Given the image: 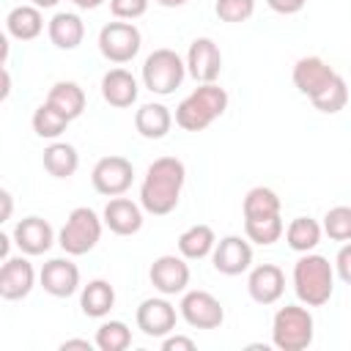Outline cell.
I'll return each mask as SVG.
<instances>
[{"label": "cell", "mask_w": 351, "mask_h": 351, "mask_svg": "<svg viewBox=\"0 0 351 351\" xmlns=\"http://www.w3.org/2000/svg\"><path fill=\"white\" fill-rule=\"evenodd\" d=\"M110 11L115 19H137L148 11V0H110Z\"/></svg>", "instance_id": "cell-36"}, {"label": "cell", "mask_w": 351, "mask_h": 351, "mask_svg": "<svg viewBox=\"0 0 351 351\" xmlns=\"http://www.w3.org/2000/svg\"><path fill=\"white\" fill-rule=\"evenodd\" d=\"M324 233L332 241H351V206H335L324 217Z\"/></svg>", "instance_id": "cell-34"}, {"label": "cell", "mask_w": 351, "mask_h": 351, "mask_svg": "<svg viewBox=\"0 0 351 351\" xmlns=\"http://www.w3.org/2000/svg\"><path fill=\"white\" fill-rule=\"evenodd\" d=\"M11 236H14V244L25 255H44L52 247V241H55L52 225L47 219H41V217H25V219H19Z\"/></svg>", "instance_id": "cell-17"}, {"label": "cell", "mask_w": 351, "mask_h": 351, "mask_svg": "<svg viewBox=\"0 0 351 351\" xmlns=\"http://www.w3.org/2000/svg\"><path fill=\"white\" fill-rule=\"evenodd\" d=\"M137 329L148 337H167L176 329V307L167 299H145L137 307Z\"/></svg>", "instance_id": "cell-15"}, {"label": "cell", "mask_w": 351, "mask_h": 351, "mask_svg": "<svg viewBox=\"0 0 351 351\" xmlns=\"http://www.w3.org/2000/svg\"><path fill=\"white\" fill-rule=\"evenodd\" d=\"M38 282L49 296L66 299V296L77 293V288H80V269L69 258H52L41 266Z\"/></svg>", "instance_id": "cell-14"}, {"label": "cell", "mask_w": 351, "mask_h": 351, "mask_svg": "<svg viewBox=\"0 0 351 351\" xmlns=\"http://www.w3.org/2000/svg\"><path fill=\"white\" fill-rule=\"evenodd\" d=\"M173 126V115L165 104L159 101H148L134 112V129L145 137V140H162Z\"/></svg>", "instance_id": "cell-22"}, {"label": "cell", "mask_w": 351, "mask_h": 351, "mask_svg": "<svg viewBox=\"0 0 351 351\" xmlns=\"http://www.w3.org/2000/svg\"><path fill=\"white\" fill-rule=\"evenodd\" d=\"M217 247V236L208 225H192L178 236V252L186 261H200L206 255H211Z\"/></svg>", "instance_id": "cell-26"}, {"label": "cell", "mask_w": 351, "mask_h": 351, "mask_svg": "<svg viewBox=\"0 0 351 351\" xmlns=\"http://www.w3.org/2000/svg\"><path fill=\"white\" fill-rule=\"evenodd\" d=\"M225 110H228V90L219 88L217 82H203L186 99H181V104L176 107V123L184 132H203Z\"/></svg>", "instance_id": "cell-3"}, {"label": "cell", "mask_w": 351, "mask_h": 351, "mask_svg": "<svg viewBox=\"0 0 351 351\" xmlns=\"http://www.w3.org/2000/svg\"><path fill=\"white\" fill-rule=\"evenodd\" d=\"M137 93H140V85L134 74L126 69H110L101 77V96L110 107H118V110L132 107L137 101Z\"/></svg>", "instance_id": "cell-20"}, {"label": "cell", "mask_w": 351, "mask_h": 351, "mask_svg": "<svg viewBox=\"0 0 351 351\" xmlns=\"http://www.w3.org/2000/svg\"><path fill=\"white\" fill-rule=\"evenodd\" d=\"M148 277H151V285L165 293V296H176V293H184L186 285H189V266L184 261V255H159L151 269H148Z\"/></svg>", "instance_id": "cell-10"}, {"label": "cell", "mask_w": 351, "mask_h": 351, "mask_svg": "<svg viewBox=\"0 0 351 351\" xmlns=\"http://www.w3.org/2000/svg\"><path fill=\"white\" fill-rule=\"evenodd\" d=\"M5 30L16 41H33L44 30V16L38 5H16L5 16Z\"/></svg>", "instance_id": "cell-23"}, {"label": "cell", "mask_w": 351, "mask_h": 351, "mask_svg": "<svg viewBox=\"0 0 351 351\" xmlns=\"http://www.w3.org/2000/svg\"><path fill=\"white\" fill-rule=\"evenodd\" d=\"M159 5H165V8H181V5H186L189 0H156Z\"/></svg>", "instance_id": "cell-45"}, {"label": "cell", "mask_w": 351, "mask_h": 351, "mask_svg": "<svg viewBox=\"0 0 351 351\" xmlns=\"http://www.w3.org/2000/svg\"><path fill=\"white\" fill-rule=\"evenodd\" d=\"M162 351H195V340L184 335H167L162 340Z\"/></svg>", "instance_id": "cell-38"}, {"label": "cell", "mask_w": 351, "mask_h": 351, "mask_svg": "<svg viewBox=\"0 0 351 351\" xmlns=\"http://www.w3.org/2000/svg\"><path fill=\"white\" fill-rule=\"evenodd\" d=\"M47 33H49V41L58 47V49H77L82 44V36H85V25L77 14L71 11H58L49 25H47Z\"/></svg>", "instance_id": "cell-21"}, {"label": "cell", "mask_w": 351, "mask_h": 351, "mask_svg": "<svg viewBox=\"0 0 351 351\" xmlns=\"http://www.w3.org/2000/svg\"><path fill=\"white\" fill-rule=\"evenodd\" d=\"M77 8H82V11H93V8H99L104 0H71Z\"/></svg>", "instance_id": "cell-42"}, {"label": "cell", "mask_w": 351, "mask_h": 351, "mask_svg": "<svg viewBox=\"0 0 351 351\" xmlns=\"http://www.w3.org/2000/svg\"><path fill=\"white\" fill-rule=\"evenodd\" d=\"M181 318L195 329H217L225 321L219 299L208 291H186L181 296Z\"/></svg>", "instance_id": "cell-9"}, {"label": "cell", "mask_w": 351, "mask_h": 351, "mask_svg": "<svg viewBox=\"0 0 351 351\" xmlns=\"http://www.w3.org/2000/svg\"><path fill=\"white\" fill-rule=\"evenodd\" d=\"M247 291L258 304H274L285 293V274L274 263H261L247 277Z\"/></svg>", "instance_id": "cell-18"}, {"label": "cell", "mask_w": 351, "mask_h": 351, "mask_svg": "<svg viewBox=\"0 0 351 351\" xmlns=\"http://www.w3.org/2000/svg\"><path fill=\"white\" fill-rule=\"evenodd\" d=\"M335 271H337V277H340L346 285H351V241H346V244L340 247V252H337V258H335Z\"/></svg>", "instance_id": "cell-37"}, {"label": "cell", "mask_w": 351, "mask_h": 351, "mask_svg": "<svg viewBox=\"0 0 351 351\" xmlns=\"http://www.w3.org/2000/svg\"><path fill=\"white\" fill-rule=\"evenodd\" d=\"M293 291L307 307L326 304L335 291V266L324 255L302 252V258L293 263Z\"/></svg>", "instance_id": "cell-2"}, {"label": "cell", "mask_w": 351, "mask_h": 351, "mask_svg": "<svg viewBox=\"0 0 351 351\" xmlns=\"http://www.w3.org/2000/svg\"><path fill=\"white\" fill-rule=\"evenodd\" d=\"M143 36L132 22H107L99 30V52L110 63H129L140 52Z\"/></svg>", "instance_id": "cell-7"}, {"label": "cell", "mask_w": 351, "mask_h": 351, "mask_svg": "<svg viewBox=\"0 0 351 351\" xmlns=\"http://www.w3.org/2000/svg\"><path fill=\"white\" fill-rule=\"evenodd\" d=\"M93 189L107 197L123 195L134 181V167L126 156H101L90 170Z\"/></svg>", "instance_id": "cell-8"}, {"label": "cell", "mask_w": 351, "mask_h": 351, "mask_svg": "<svg viewBox=\"0 0 351 351\" xmlns=\"http://www.w3.org/2000/svg\"><path fill=\"white\" fill-rule=\"evenodd\" d=\"M310 101H313V107H315L318 112H326V115L340 112V110L348 104V85H346V80L337 74V77H335L318 96H313Z\"/></svg>", "instance_id": "cell-33"}, {"label": "cell", "mask_w": 351, "mask_h": 351, "mask_svg": "<svg viewBox=\"0 0 351 351\" xmlns=\"http://www.w3.org/2000/svg\"><path fill=\"white\" fill-rule=\"evenodd\" d=\"M11 93V77H8V69L3 66V90H0V99H8Z\"/></svg>", "instance_id": "cell-43"}, {"label": "cell", "mask_w": 351, "mask_h": 351, "mask_svg": "<svg viewBox=\"0 0 351 351\" xmlns=\"http://www.w3.org/2000/svg\"><path fill=\"white\" fill-rule=\"evenodd\" d=\"M313 313L302 304H285L274 313L271 321V343L280 351H304L313 343Z\"/></svg>", "instance_id": "cell-4"}, {"label": "cell", "mask_w": 351, "mask_h": 351, "mask_svg": "<svg viewBox=\"0 0 351 351\" xmlns=\"http://www.w3.org/2000/svg\"><path fill=\"white\" fill-rule=\"evenodd\" d=\"M335 77H337V71H335L326 60H321V58H315V55L299 58L296 66H293V85H296V90L304 93L307 99L318 96Z\"/></svg>", "instance_id": "cell-16"}, {"label": "cell", "mask_w": 351, "mask_h": 351, "mask_svg": "<svg viewBox=\"0 0 351 351\" xmlns=\"http://www.w3.org/2000/svg\"><path fill=\"white\" fill-rule=\"evenodd\" d=\"M30 123H33V132H36L38 137H44V140H55V137H60V134L66 132V126L71 123V118H66L55 104L44 101V104L36 107Z\"/></svg>", "instance_id": "cell-29"}, {"label": "cell", "mask_w": 351, "mask_h": 351, "mask_svg": "<svg viewBox=\"0 0 351 351\" xmlns=\"http://www.w3.org/2000/svg\"><path fill=\"white\" fill-rule=\"evenodd\" d=\"M244 233H247L250 241H255L261 247H269V244L280 241V236L285 233V225H282L280 214L263 217V219H244Z\"/></svg>", "instance_id": "cell-31"}, {"label": "cell", "mask_w": 351, "mask_h": 351, "mask_svg": "<svg viewBox=\"0 0 351 351\" xmlns=\"http://www.w3.org/2000/svg\"><path fill=\"white\" fill-rule=\"evenodd\" d=\"M115 304V288L107 280H90L80 293V307L88 318H104Z\"/></svg>", "instance_id": "cell-24"}, {"label": "cell", "mask_w": 351, "mask_h": 351, "mask_svg": "<svg viewBox=\"0 0 351 351\" xmlns=\"http://www.w3.org/2000/svg\"><path fill=\"white\" fill-rule=\"evenodd\" d=\"M211 263L219 274H228V277H236L241 271L250 269L252 263V247L247 239L241 236H225L217 241L214 252H211Z\"/></svg>", "instance_id": "cell-13"}, {"label": "cell", "mask_w": 351, "mask_h": 351, "mask_svg": "<svg viewBox=\"0 0 351 351\" xmlns=\"http://www.w3.org/2000/svg\"><path fill=\"white\" fill-rule=\"evenodd\" d=\"M101 225H104V219H99V214H96L93 208L77 206V208L69 214L66 225L60 228L58 244L63 247L66 255H85V252H90V250L99 244V239H101Z\"/></svg>", "instance_id": "cell-6"}, {"label": "cell", "mask_w": 351, "mask_h": 351, "mask_svg": "<svg viewBox=\"0 0 351 351\" xmlns=\"http://www.w3.org/2000/svg\"><path fill=\"white\" fill-rule=\"evenodd\" d=\"M321 233H324V225H318L313 217H296L285 228V241L296 252H313L321 241Z\"/></svg>", "instance_id": "cell-28"}, {"label": "cell", "mask_w": 351, "mask_h": 351, "mask_svg": "<svg viewBox=\"0 0 351 351\" xmlns=\"http://www.w3.org/2000/svg\"><path fill=\"white\" fill-rule=\"evenodd\" d=\"M33 5H38V8H55L60 0H30Z\"/></svg>", "instance_id": "cell-46"}, {"label": "cell", "mask_w": 351, "mask_h": 351, "mask_svg": "<svg viewBox=\"0 0 351 351\" xmlns=\"http://www.w3.org/2000/svg\"><path fill=\"white\" fill-rule=\"evenodd\" d=\"M184 181H186V167L178 156L154 159L140 184V206L154 217L170 214L181 200Z\"/></svg>", "instance_id": "cell-1"}, {"label": "cell", "mask_w": 351, "mask_h": 351, "mask_svg": "<svg viewBox=\"0 0 351 351\" xmlns=\"http://www.w3.org/2000/svg\"><path fill=\"white\" fill-rule=\"evenodd\" d=\"M47 101L55 104L66 118H80L82 110H85V90L77 85V82H69V80H60L49 88L47 93Z\"/></svg>", "instance_id": "cell-27"}, {"label": "cell", "mask_w": 351, "mask_h": 351, "mask_svg": "<svg viewBox=\"0 0 351 351\" xmlns=\"http://www.w3.org/2000/svg\"><path fill=\"white\" fill-rule=\"evenodd\" d=\"M96 343H90V340H80V337H71V340H63L60 343V351H69V348H82V351H90Z\"/></svg>", "instance_id": "cell-40"}, {"label": "cell", "mask_w": 351, "mask_h": 351, "mask_svg": "<svg viewBox=\"0 0 351 351\" xmlns=\"http://www.w3.org/2000/svg\"><path fill=\"white\" fill-rule=\"evenodd\" d=\"M41 159H44V170L49 176H55V178H69L80 167V154L69 143H49L44 148V156Z\"/></svg>", "instance_id": "cell-25"}, {"label": "cell", "mask_w": 351, "mask_h": 351, "mask_svg": "<svg viewBox=\"0 0 351 351\" xmlns=\"http://www.w3.org/2000/svg\"><path fill=\"white\" fill-rule=\"evenodd\" d=\"M93 343L101 351H126L132 346V329L123 321H104L96 329Z\"/></svg>", "instance_id": "cell-32"}, {"label": "cell", "mask_w": 351, "mask_h": 351, "mask_svg": "<svg viewBox=\"0 0 351 351\" xmlns=\"http://www.w3.org/2000/svg\"><path fill=\"white\" fill-rule=\"evenodd\" d=\"M36 285V269L27 258L16 255V258H5L3 269H0V296L5 302H16L25 299Z\"/></svg>", "instance_id": "cell-12"}, {"label": "cell", "mask_w": 351, "mask_h": 351, "mask_svg": "<svg viewBox=\"0 0 351 351\" xmlns=\"http://www.w3.org/2000/svg\"><path fill=\"white\" fill-rule=\"evenodd\" d=\"M0 200H3V214H0V222H5V219H11V192L8 189H3L0 192Z\"/></svg>", "instance_id": "cell-41"}, {"label": "cell", "mask_w": 351, "mask_h": 351, "mask_svg": "<svg viewBox=\"0 0 351 351\" xmlns=\"http://www.w3.org/2000/svg\"><path fill=\"white\" fill-rule=\"evenodd\" d=\"M101 219L115 236H134L143 228V206L118 195V197H110V203L104 206Z\"/></svg>", "instance_id": "cell-19"}, {"label": "cell", "mask_w": 351, "mask_h": 351, "mask_svg": "<svg viewBox=\"0 0 351 351\" xmlns=\"http://www.w3.org/2000/svg\"><path fill=\"white\" fill-rule=\"evenodd\" d=\"M186 71L195 77V82H217L222 71V52L214 44V38H195L186 52Z\"/></svg>", "instance_id": "cell-11"}, {"label": "cell", "mask_w": 351, "mask_h": 351, "mask_svg": "<svg viewBox=\"0 0 351 351\" xmlns=\"http://www.w3.org/2000/svg\"><path fill=\"white\" fill-rule=\"evenodd\" d=\"M214 11L222 22L239 25V22H247L255 14V0H217Z\"/></svg>", "instance_id": "cell-35"}, {"label": "cell", "mask_w": 351, "mask_h": 351, "mask_svg": "<svg viewBox=\"0 0 351 351\" xmlns=\"http://www.w3.org/2000/svg\"><path fill=\"white\" fill-rule=\"evenodd\" d=\"M280 197L274 189L269 186H252L244 195V219H263V217H274L280 214Z\"/></svg>", "instance_id": "cell-30"}, {"label": "cell", "mask_w": 351, "mask_h": 351, "mask_svg": "<svg viewBox=\"0 0 351 351\" xmlns=\"http://www.w3.org/2000/svg\"><path fill=\"white\" fill-rule=\"evenodd\" d=\"M186 77V60L176 49H154L143 63V85L156 96H170Z\"/></svg>", "instance_id": "cell-5"}, {"label": "cell", "mask_w": 351, "mask_h": 351, "mask_svg": "<svg viewBox=\"0 0 351 351\" xmlns=\"http://www.w3.org/2000/svg\"><path fill=\"white\" fill-rule=\"evenodd\" d=\"M266 3H269L271 11H277L282 16H291V14H299L307 0H266Z\"/></svg>", "instance_id": "cell-39"}, {"label": "cell", "mask_w": 351, "mask_h": 351, "mask_svg": "<svg viewBox=\"0 0 351 351\" xmlns=\"http://www.w3.org/2000/svg\"><path fill=\"white\" fill-rule=\"evenodd\" d=\"M11 239H14V236H5V233H0V255H3V261L8 258V247H11Z\"/></svg>", "instance_id": "cell-44"}]
</instances>
